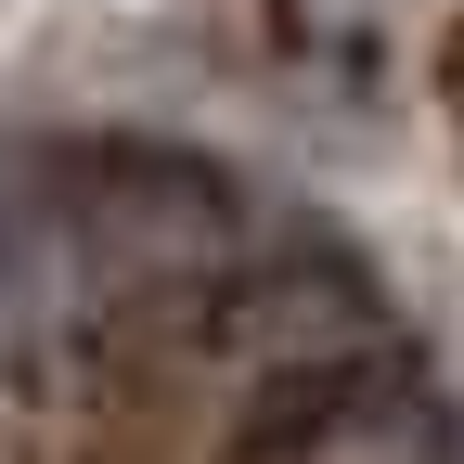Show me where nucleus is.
<instances>
[{
	"instance_id": "1",
	"label": "nucleus",
	"mask_w": 464,
	"mask_h": 464,
	"mask_svg": "<svg viewBox=\"0 0 464 464\" xmlns=\"http://www.w3.org/2000/svg\"><path fill=\"white\" fill-rule=\"evenodd\" d=\"M387 348V284H362V258H258V271H219V362L258 374L271 400L310 387V374H348Z\"/></svg>"
},
{
	"instance_id": "3",
	"label": "nucleus",
	"mask_w": 464,
	"mask_h": 464,
	"mask_svg": "<svg viewBox=\"0 0 464 464\" xmlns=\"http://www.w3.org/2000/svg\"><path fill=\"white\" fill-rule=\"evenodd\" d=\"M271 464H464V426L413 362H348L271 400Z\"/></svg>"
},
{
	"instance_id": "2",
	"label": "nucleus",
	"mask_w": 464,
	"mask_h": 464,
	"mask_svg": "<svg viewBox=\"0 0 464 464\" xmlns=\"http://www.w3.org/2000/svg\"><path fill=\"white\" fill-rule=\"evenodd\" d=\"M78 232H91V258L103 271H130V284H181V271H232V194L207 181L194 155H91L78 168Z\"/></svg>"
}]
</instances>
